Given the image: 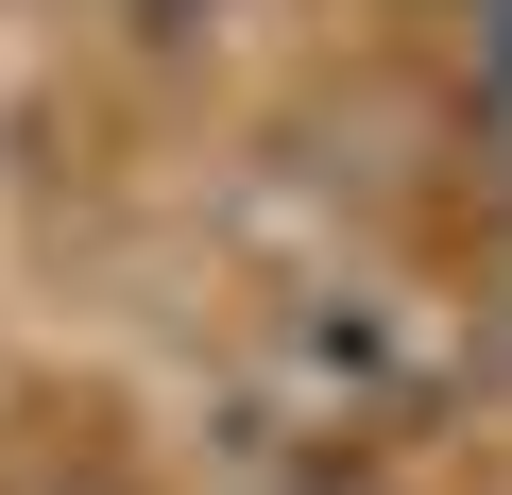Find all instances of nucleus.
Listing matches in <instances>:
<instances>
[{
	"instance_id": "obj_1",
	"label": "nucleus",
	"mask_w": 512,
	"mask_h": 495,
	"mask_svg": "<svg viewBox=\"0 0 512 495\" xmlns=\"http://www.w3.org/2000/svg\"><path fill=\"white\" fill-rule=\"evenodd\" d=\"M291 376H308L342 427H376V410H410V393H427V342H410L376 291H308V308H291Z\"/></svg>"
},
{
	"instance_id": "obj_3",
	"label": "nucleus",
	"mask_w": 512,
	"mask_h": 495,
	"mask_svg": "<svg viewBox=\"0 0 512 495\" xmlns=\"http://www.w3.org/2000/svg\"><path fill=\"white\" fill-rule=\"evenodd\" d=\"M256 495H359V478L342 461H291V478H256Z\"/></svg>"
},
{
	"instance_id": "obj_2",
	"label": "nucleus",
	"mask_w": 512,
	"mask_h": 495,
	"mask_svg": "<svg viewBox=\"0 0 512 495\" xmlns=\"http://www.w3.org/2000/svg\"><path fill=\"white\" fill-rule=\"evenodd\" d=\"M478 18V137H495V171H512V0H461Z\"/></svg>"
}]
</instances>
